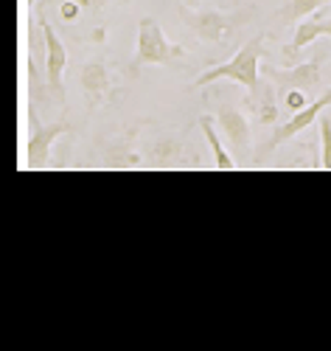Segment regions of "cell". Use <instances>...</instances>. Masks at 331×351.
<instances>
[{"label":"cell","instance_id":"obj_1","mask_svg":"<svg viewBox=\"0 0 331 351\" xmlns=\"http://www.w3.org/2000/svg\"><path fill=\"white\" fill-rule=\"evenodd\" d=\"M264 48V34L253 37L250 43H245L242 48L236 51L233 60L217 65V68H210L205 71L202 76L194 79V87H205V84H214L219 79H230V82H238V84H245L247 87V93H253L256 87H258V79H261V71H258V62H261V51Z\"/></svg>","mask_w":331,"mask_h":351},{"label":"cell","instance_id":"obj_2","mask_svg":"<svg viewBox=\"0 0 331 351\" xmlns=\"http://www.w3.org/2000/svg\"><path fill=\"white\" fill-rule=\"evenodd\" d=\"M186 56L183 45H174L155 17H143L138 25V51H135V71L143 65H171Z\"/></svg>","mask_w":331,"mask_h":351},{"label":"cell","instance_id":"obj_3","mask_svg":"<svg viewBox=\"0 0 331 351\" xmlns=\"http://www.w3.org/2000/svg\"><path fill=\"white\" fill-rule=\"evenodd\" d=\"M253 9L247 12H219V9H197L186 14L188 28L205 43H228L238 28L250 20Z\"/></svg>","mask_w":331,"mask_h":351},{"label":"cell","instance_id":"obj_4","mask_svg":"<svg viewBox=\"0 0 331 351\" xmlns=\"http://www.w3.org/2000/svg\"><path fill=\"white\" fill-rule=\"evenodd\" d=\"M323 60H326V56L320 53L317 60H312V62H300V65H295V68H284V71L267 65V73H269V79H273L278 96H284L286 90H304V93H312V90H317V84H320V68H323Z\"/></svg>","mask_w":331,"mask_h":351},{"label":"cell","instance_id":"obj_5","mask_svg":"<svg viewBox=\"0 0 331 351\" xmlns=\"http://www.w3.org/2000/svg\"><path fill=\"white\" fill-rule=\"evenodd\" d=\"M328 107H331V87H328V90H326L323 96H317L312 104H306L304 110H297L286 124H281V127L273 132V141H269V143L264 146V152H273L275 146H281V143L292 141L300 130H306L309 124H315V121L320 119V112H323V110H328Z\"/></svg>","mask_w":331,"mask_h":351},{"label":"cell","instance_id":"obj_6","mask_svg":"<svg viewBox=\"0 0 331 351\" xmlns=\"http://www.w3.org/2000/svg\"><path fill=\"white\" fill-rule=\"evenodd\" d=\"M320 37H328L331 40V9H328V14H323V17H304L297 23V28H295V37H292V43L284 48V62L289 65L292 60H297L300 56V51H304L306 45H312L315 40H320Z\"/></svg>","mask_w":331,"mask_h":351},{"label":"cell","instance_id":"obj_7","mask_svg":"<svg viewBox=\"0 0 331 351\" xmlns=\"http://www.w3.org/2000/svg\"><path fill=\"white\" fill-rule=\"evenodd\" d=\"M217 121L225 132V138L230 141L233 152L238 155H247V146H250V124H247V115L242 110H236L230 104H222L217 112Z\"/></svg>","mask_w":331,"mask_h":351},{"label":"cell","instance_id":"obj_8","mask_svg":"<svg viewBox=\"0 0 331 351\" xmlns=\"http://www.w3.org/2000/svg\"><path fill=\"white\" fill-rule=\"evenodd\" d=\"M42 37H45V51H48V60H45L48 84L53 87L56 93H62V73H65V68H68V51H65L62 40L56 37L53 25L42 23Z\"/></svg>","mask_w":331,"mask_h":351},{"label":"cell","instance_id":"obj_9","mask_svg":"<svg viewBox=\"0 0 331 351\" xmlns=\"http://www.w3.org/2000/svg\"><path fill=\"white\" fill-rule=\"evenodd\" d=\"M82 87L90 99V104L99 107L104 99H110V93L115 90V82H112V73L101 65V62H90L82 68Z\"/></svg>","mask_w":331,"mask_h":351},{"label":"cell","instance_id":"obj_10","mask_svg":"<svg viewBox=\"0 0 331 351\" xmlns=\"http://www.w3.org/2000/svg\"><path fill=\"white\" fill-rule=\"evenodd\" d=\"M68 132V124H48L45 130L34 132V138L28 141V149H25V160H28V169H40L48 163L51 158V146L53 141H59Z\"/></svg>","mask_w":331,"mask_h":351},{"label":"cell","instance_id":"obj_11","mask_svg":"<svg viewBox=\"0 0 331 351\" xmlns=\"http://www.w3.org/2000/svg\"><path fill=\"white\" fill-rule=\"evenodd\" d=\"M328 3H331V0H286V3L281 6V12H278V20L286 23V25H295L304 17L326 9Z\"/></svg>","mask_w":331,"mask_h":351},{"label":"cell","instance_id":"obj_12","mask_svg":"<svg viewBox=\"0 0 331 351\" xmlns=\"http://www.w3.org/2000/svg\"><path fill=\"white\" fill-rule=\"evenodd\" d=\"M253 99H250V104H253V110L258 112V119L264 121V124H273L275 119H278V104H275V96H278V90H275V84L273 82H264V93L258 96V93H250Z\"/></svg>","mask_w":331,"mask_h":351},{"label":"cell","instance_id":"obj_13","mask_svg":"<svg viewBox=\"0 0 331 351\" xmlns=\"http://www.w3.org/2000/svg\"><path fill=\"white\" fill-rule=\"evenodd\" d=\"M199 127H202V132H205V138H208V143H210V149H214L217 169H222V171H233L238 163L230 158V152L222 146V141H219V135H217V130H214V121H210L208 115H202V119H199Z\"/></svg>","mask_w":331,"mask_h":351},{"label":"cell","instance_id":"obj_14","mask_svg":"<svg viewBox=\"0 0 331 351\" xmlns=\"http://www.w3.org/2000/svg\"><path fill=\"white\" fill-rule=\"evenodd\" d=\"M320 141H323V158L320 166L331 171V115L323 110L320 112Z\"/></svg>","mask_w":331,"mask_h":351},{"label":"cell","instance_id":"obj_15","mask_svg":"<svg viewBox=\"0 0 331 351\" xmlns=\"http://www.w3.org/2000/svg\"><path fill=\"white\" fill-rule=\"evenodd\" d=\"M306 99H309V96H306L304 90H286V93H284V104H286V107H289L292 112H297V110H304V107L309 104Z\"/></svg>","mask_w":331,"mask_h":351},{"label":"cell","instance_id":"obj_16","mask_svg":"<svg viewBox=\"0 0 331 351\" xmlns=\"http://www.w3.org/2000/svg\"><path fill=\"white\" fill-rule=\"evenodd\" d=\"M79 12H82V6L76 3V0H65V3H62V17L65 20H76Z\"/></svg>","mask_w":331,"mask_h":351},{"label":"cell","instance_id":"obj_17","mask_svg":"<svg viewBox=\"0 0 331 351\" xmlns=\"http://www.w3.org/2000/svg\"><path fill=\"white\" fill-rule=\"evenodd\" d=\"M186 6H188V9H194V6H199V0H186Z\"/></svg>","mask_w":331,"mask_h":351},{"label":"cell","instance_id":"obj_18","mask_svg":"<svg viewBox=\"0 0 331 351\" xmlns=\"http://www.w3.org/2000/svg\"><path fill=\"white\" fill-rule=\"evenodd\" d=\"M28 3H32V6H34V3H37V0H28Z\"/></svg>","mask_w":331,"mask_h":351}]
</instances>
